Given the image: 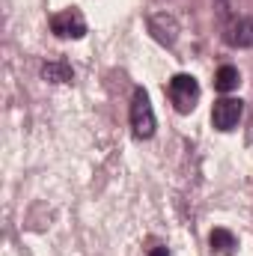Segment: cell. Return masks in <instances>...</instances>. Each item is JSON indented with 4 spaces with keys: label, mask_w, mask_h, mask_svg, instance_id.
I'll return each mask as SVG.
<instances>
[{
    "label": "cell",
    "mask_w": 253,
    "mask_h": 256,
    "mask_svg": "<svg viewBox=\"0 0 253 256\" xmlns=\"http://www.w3.org/2000/svg\"><path fill=\"white\" fill-rule=\"evenodd\" d=\"M224 42H226L230 48H253V21L238 18V21L226 24V30H224Z\"/></svg>",
    "instance_id": "8992f818"
},
{
    "label": "cell",
    "mask_w": 253,
    "mask_h": 256,
    "mask_svg": "<svg viewBox=\"0 0 253 256\" xmlns=\"http://www.w3.org/2000/svg\"><path fill=\"white\" fill-rule=\"evenodd\" d=\"M149 256H170V250H167V244H152Z\"/></svg>",
    "instance_id": "30bf717a"
},
{
    "label": "cell",
    "mask_w": 253,
    "mask_h": 256,
    "mask_svg": "<svg viewBox=\"0 0 253 256\" xmlns=\"http://www.w3.org/2000/svg\"><path fill=\"white\" fill-rule=\"evenodd\" d=\"M128 120H131V131L137 140H152L155 137V110H152V102H149V92L143 86L134 90V98H131V110H128Z\"/></svg>",
    "instance_id": "6da1fadb"
},
{
    "label": "cell",
    "mask_w": 253,
    "mask_h": 256,
    "mask_svg": "<svg viewBox=\"0 0 253 256\" xmlns=\"http://www.w3.org/2000/svg\"><path fill=\"white\" fill-rule=\"evenodd\" d=\"M51 30L57 39H84L86 36V18L78 6H72V9L51 15Z\"/></svg>",
    "instance_id": "3957f363"
},
{
    "label": "cell",
    "mask_w": 253,
    "mask_h": 256,
    "mask_svg": "<svg viewBox=\"0 0 253 256\" xmlns=\"http://www.w3.org/2000/svg\"><path fill=\"white\" fill-rule=\"evenodd\" d=\"M238 84H242V74H238V68L236 66H220L218 72H214V90L218 92H232V90H238Z\"/></svg>",
    "instance_id": "9c48e42d"
},
{
    "label": "cell",
    "mask_w": 253,
    "mask_h": 256,
    "mask_svg": "<svg viewBox=\"0 0 253 256\" xmlns=\"http://www.w3.org/2000/svg\"><path fill=\"white\" fill-rule=\"evenodd\" d=\"M208 244H212V254H220V256H236L238 254V238H236L230 230H224V226L212 230Z\"/></svg>",
    "instance_id": "52a82bcc"
},
{
    "label": "cell",
    "mask_w": 253,
    "mask_h": 256,
    "mask_svg": "<svg viewBox=\"0 0 253 256\" xmlns=\"http://www.w3.org/2000/svg\"><path fill=\"white\" fill-rule=\"evenodd\" d=\"M42 78H45L48 84H72V80H74V72H72V66L63 63V60H51V63L42 66Z\"/></svg>",
    "instance_id": "ba28073f"
},
{
    "label": "cell",
    "mask_w": 253,
    "mask_h": 256,
    "mask_svg": "<svg viewBox=\"0 0 253 256\" xmlns=\"http://www.w3.org/2000/svg\"><path fill=\"white\" fill-rule=\"evenodd\" d=\"M149 33H152V39L158 42V45H164V48H173L176 42H179V21L173 18V15H167V12H158V15H149Z\"/></svg>",
    "instance_id": "5b68a950"
},
{
    "label": "cell",
    "mask_w": 253,
    "mask_h": 256,
    "mask_svg": "<svg viewBox=\"0 0 253 256\" xmlns=\"http://www.w3.org/2000/svg\"><path fill=\"white\" fill-rule=\"evenodd\" d=\"M167 96H170V102L179 114H190L200 102V84H196L194 74H185V72L173 74L170 84H167Z\"/></svg>",
    "instance_id": "7a4b0ae2"
},
{
    "label": "cell",
    "mask_w": 253,
    "mask_h": 256,
    "mask_svg": "<svg viewBox=\"0 0 253 256\" xmlns=\"http://www.w3.org/2000/svg\"><path fill=\"white\" fill-rule=\"evenodd\" d=\"M242 116H244V102H242V98H232V96L218 98L214 108H212V126L218 128V131H232V128H238Z\"/></svg>",
    "instance_id": "277c9868"
}]
</instances>
